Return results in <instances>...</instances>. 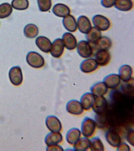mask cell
<instances>
[{"mask_svg":"<svg viewBox=\"0 0 134 151\" xmlns=\"http://www.w3.org/2000/svg\"><path fill=\"white\" fill-rule=\"evenodd\" d=\"M96 128V122L91 118L86 117L81 124V133L84 137H90L94 134Z\"/></svg>","mask_w":134,"mask_h":151,"instance_id":"cell-1","label":"cell"},{"mask_svg":"<svg viewBox=\"0 0 134 151\" xmlns=\"http://www.w3.org/2000/svg\"><path fill=\"white\" fill-rule=\"evenodd\" d=\"M27 62L32 67L40 68L44 64V58L40 54L35 52H30L27 55Z\"/></svg>","mask_w":134,"mask_h":151,"instance_id":"cell-2","label":"cell"},{"mask_svg":"<svg viewBox=\"0 0 134 151\" xmlns=\"http://www.w3.org/2000/svg\"><path fill=\"white\" fill-rule=\"evenodd\" d=\"M92 21L95 27L100 31H105L107 30L110 28V21L107 17L103 15H95L92 18Z\"/></svg>","mask_w":134,"mask_h":151,"instance_id":"cell-3","label":"cell"},{"mask_svg":"<svg viewBox=\"0 0 134 151\" xmlns=\"http://www.w3.org/2000/svg\"><path fill=\"white\" fill-rule=\"evenodd\" d=\"M77 53L80 56L85 58H89L93 54V48L87 41L82 40L77 44Z\"/></svg>","mask_w":134,"mask_h":151,"instance_id":"cell-4","label":"cell"},{"mask_svg":"<svg viewBox=\"0 0 134 151\" xmlns=\"http://www.w3.org/2000/svg\"><path fill=\"white\" fill-rule=\"evenodd\" d=\"M9 77L11 83L15 86H19L23 81L21 69L18 66L13 67L10 69Z\"/></svg>","mask_w":134,"mask_h":151,"instance_id":"cell-5","label":"cell"},{"mask_svg":"<svg viewBox=\"0 0 134 151\" xmlns=\"http://www.w3.org/2000/svg\"><path fill=\"white\" fill-rule=\"evenodd\" d=\"M64 50V45L62 39H56L52 43L50 54L55 58L60 57L63 54Z\"/></svg>","mask_w":134,"mask_h":151,"instance_id":"cell-6","label":"cell"},{"mask_svg":"<svg viewBox=\"0 0 134 151\" xmlns=\"http://www.w3.org/2000/svg\"><path fill=\"white\" fill-rule=\"evenodd\" d=\"M47 127L51 132H60L62 129V124L59 119L54 116H49L46 120Z\"/></svg>","mask_w":134,"mask_h":151,"instance_id":"cell-7","label":"cell"},{"mask_svg":"<svg viewBox=\"0 0 134 151\" xmlns=\"http://www.w3.org/2000/svg\"><path fill=\"white\" fill-rule=\"evenodd\" d=\"M107 107L106 99L103 96L96 97L93 104V111L96 114H102L105 111Z\"/></svg>","mask_w":134,"mask_h":151,"instance_id":"cell-8","label":"cell"},{"mask_svg":"<svg viewBox=\"0 0 134 151\" xmlns=\"http://www.w3.org/2000/svg\"><path fill=\"white\" fill-rule=\"evenodd\" d=\"M66 108L68 113L74 115H80L83 111L82 104L77 100H72L68 101Z\"/></svg>","mask_w":134,"mask_h":151,"instance_id":"cell-9","label":"cell"},{"mask_svg":"<svg viewBox=\"0 0 134 151\" xmlns=\"http://www.w3.org/2000/svg\"><path fill=\"white\" fill-rule=\"evenodd\" d=\"M98 66L95 59L89 58L82 61L80 65V69L83 73H89L97 69Z\"/></svg>","mask_w":134,"mask_h":151,"instance_id":"cell-10","label":"cell"},{"mask_svg":"<svg viewBox=\"0 0 134 151\" xmlns=\"http://www.w3.org/2000/svg\"><path fill=\"white\" fill-rule=\"evenodd\" d=\"M105 137L107 142L113 147H117L122 142V139L119 134L113 130H109L106 132Z\"/></svg>","mask_w":134,"mask_h":151,"instance_id":"cell-11","label":"cell"},{"mask_svg":"<svg viewBox=\"0 0 134 151\" xmlns=\"http://www.w3.org/2000/svg\"><path fill=\"white\" fill-rule=\"evenodd\" d=\"M95 60L98 65H107L110 62V55L108 50H99L95 54Z\"/></svg>","mask_w":134,"mask_h":151,"instance_id":"cell-12","label":"cell"},{"mask_svg":"<svg viewBox=\"0 0 134 151\" xmlns=\"http://www.w3.org/2000/svg\"><path fill=\"white\" fill-rule=\"evenodd\" d=\"M77 24L79 30L83 34H87L92 28L90 20L84 15H81L78 17Z\"/></svg>","mask_w":134,"mask_h":151,"instance_id":"cell-13","label":"cell"},{"mask_svg":"<svg viewBox=\"0 0 134 151\" xmlns=\"http://www.w3.org/2000/svg\"><path fill=\"white\" fill-rule=\"evenodd\" d=\"M62 41L64 47L69 50L75 49L77 45V40L75 36L70 33H64L62 37Z\"/></svg>","mask_w":134,"mask_h":151,"instance_id":"cell-14","label":"cell"},{"mask_svg":"<svg viewBox=\"0 0 134 151\" xmlns=\"http://www.w3.org/2000/svg\"><path fill=\"white\" fill-rule=\"evenodd\" d=\"M133 75V69L130 66L123 65L121 66L118 70V75L123 82L130 81Z\"/></svg>","mask_w":134,"mask_h":151,"instance_id":"cell-15","label":"cell"},{"mask_svg":"<svg viewBox=\"0 0 134 151\" xmlns=\"http://www.w3.org/2000/svg\"><path fill=\"white\" fill-rule=\"evenodd\" d=\"M63 136L59 132H52L48 133L44 141L47 146L58 145L63 140Z\"/></svg>","mask_w":134,"mask_h":151,"instance_id":"cell-16","label":"cell"},{"mask_svg":"<svg viewBox=\"0 0 134 151\" xmlns=\"http://www.w3.org/2000/svg\"><path fill=\"white\" fill-rule=\"evenodd\" d=\"M108 88L103 82H98L94 84L90 88L91 93L95 96H103L108 91Z\"/></svg>","mask_w":134,"mask_h":151,"instance_id":"cell-17","label":"cell"},{"mask_svg":"<svg viewBox=\"0 0 134 151\" xmlns=\"http://www.w3.org/2000/svg\"><path fill=\"white\" fill-rule=\"evenodd\" d=\"M103 82L108 88H116L120 85L121 79L118 74H111L104 78Z\"/></svg>","mask_w":134,"mask_h":151,"instance_id":"cell-18","label":"cell"},{"mask_svg":"<svg viewBox=\"0 0 134 151\" xmlns=\"http://www.w3.org/2000/svg\"><path fill=\"white\" fill-rule=\"evenodd\" d=\"M36 43L37 47L44 52L49 53L50 51L52 42L48 38L44 36L38 37L36 39Z\"/></svg>","mask_w":134,"mask_h":151,"instance_id":"cell-19","label":"cell"},{"mask_svg":"<svg viewBox=\"0 0 134 151\" xmlns=\"http://www.w3.org/2000/svg\"><path fill=\"white\" fill-rule=\"evenodd\" d=\"M95 97L91 93H86L81 96L80 102L83 109L88 110L92 107Z\"/></svg>","mask_w":134,"mask_h":151,"instance_id":"cell-20","label":"cell"},{"mask_svg":"<svg viewBox=\"0 0 134 151\" xmlns=\"http://www.w3.org/2000/svg\"><path fill=\"white\" fill-rule=\"evenodd\" d=\"M94 48L96 50H108L111 48L112 42L111 40L107 36L101 37L94 44Z\"/></svg>","mask_w":134,"mask_h":151,"instance_id":"cell-21","label":"cell"},{"mask_svg":"<svg viewBox=\"0 0 134 151\" xmlns=\"http://www.w3.org/2000/svg\"><path fill=\"white\" fill-rule=\"evenodd\" d=\"M52 12L56 16L64 18L70 14V10L68 6L63 4L58 3L54 6Z\"/></svg>","mask_w":134,"mask_h":151,"instance_id":"cell-22","label":"cell"},{"mask_svg":"<svg viewBox=\"0 0 134 151\" xmlns=\"http://www.w3.org/2000/svg\"><path fill=\"white\" fill-rule=\"evenodd\" d=\"M81 132L78 128L74 127L70 129L67 132L66 139L69 144L74 145L80 138Z\"/></svg>","mask_w":134,"mask_h":151,"instance_id":"cell-23","label":"cell"},{"mask_svg":"<svg viewBox=\"0 0 134 151\" xmlns=\"http://www.w3.org/2000/svg\"><path fill=\"white\" fill-rule=\"evenodd\" d=\"M63 24L64 28L68 31L73 32L77 29V22L75 18L72 15L69 14L63 18Z\"/></svg>","mask_w":134,"mask_h":151,"instance_id":"cell-24","label":"cell"},{"mask_svg":"<svg viewBox=\"0 0 134 151\" xmlns=\"http://www.w3.org/2000/svg\"><path fill=\"white\" fill-rule=\"evenodd\" d=\"M102 37V33L96 27H92L90 30L85 35L86 39L89 43L94 45Z\"/></svg>","mask_w":134,"mask_h":151,"instance_id":"cell-25","label":"cell"},{"mask_svg":"<svg viewBox=\"0 0 134 151\" xmlns=\"http://www.w3.org/2000/svg\"><path fill=\"white\" fill-rule=\"evenodd\" d=\"M90 140L87 137L80 138L74 145V150L76 151L88 150L90 146Z\"/></svg>","mask_w":134,"mask_h":151,"instance_id":"cell-26","label":"cell"},{"mask_svg":"<svg viewBox=\"0 0 134 151\" xmlns=\"http://www.w3.org/2000/svg\"><path fill=\"white\" fill-rule=\"evenodd\" d=\"M114 5L116 9L122 11H128L133 7L131 0H116Z\"/></svg>","mask_w":134,"mask_h":151,"instance_id":"cell-27","label":"cell"},{"mask_svg":"<svg viewBox=\"0 0 134 151\" xmlns=\"http://www.w3.org/2000/svg\"><path fill=\"white\" fill-rule=\"evenodd\" d=\"M24 33L26 37L29 38H34L38 34V27L33 24H29L24 27Z\"/></svg>","mask_w":134,"mask_h":151,"instance_id":"cell-28","label":"cell"},{"mask_svg":"<svg viewBox=\"0 0 134 151\" xmlns=\"http://www.w3.org/2000/svg\"><path fill=\"white\" fill-rule=\"evenodd\" d=\"M89 148L92 151H103L104 147L102 140L98 137H95L90 140Z\"/></svg>","mask_w":134,"mask_h":151,"instance_id":"cell-29","label":"cell"},{"mask_svg":"<svg viewBox=\"0 0 134 151\" xmlns=\"http://www.w3.org/2000/svg\"><path fill=\"white\" fill-rule=\"evenodd\" d=\"M12 6L10 4L4 3L0 5V19L9 17L12 13Z\"/></svg>","mask_w":134,"mask_h":151,"instance_id":"cell-30","label":"cell"},{"mask_svg":"<svg viewBox=\"0 0 134 151\" xmlns=\"http://www.w3.org/2000/svg\"><path fill=\"white\" fill-rule=\"evenodd\" d=\"M29 1L28 0H13L11 6L19 10H25L29 8Z\"/></svg>","mask_w":134,"mask_h":151,"instance_id":"cell-31","label":"cell"},{"mask_svg":"<svg viewBox=\"0 0 134 151\" xmlns=\"http://www.w3.org/2000/svg\"><path fill=\"white\" fill-rule=\"evenodd\" d=\"M39 10L42 12L49 11L52 6L51 0H37Z\"/></svg>","mask_w":134,"mask_h":151,"instance_id":"cell-32","label":"cell"},{"mask_svg":"<svg viewBox=\"0 0 134 151\" xmlns=\"http://www.w3.org/2000/svg\"><path fill=\"white\" fill-rule=\"evenodd\" d=\"M126 138L127 141L132 146H134V131L133 129H130L127 132Z\"/></svg>","mask_w":134,"mask_h":151,"instance_id":"cell-33","label":"cell"},{"mask_svg":"<svg viewBox=\"0 0 134 151\" xmlns=\"http://www.w3.org/2000/svg\"><path fill=\"white\" fill-rule=\"evenodd\" d=\"M116 0H101V3L103 7L106 8H110L115 4Z\"/></svg>","mask_w":134,"mask_h":151,"instance_id":"cell-34","label":"cell"},{"mask_svg":"<svg viewBox=\"0 0 134 151\" xmlns=\"http://www.w3.org/2000/svg\"><path fill=\"white\" fill-rule=\"evenodd\" d=\"M117 151H129L130 150V147L128 144L125 142H121L117 147Z\"/></svg>","mask_w":134,"mask_h":151,"instance_id":"cell-35","label":"cell"},{"mask_svg":"<svg viewBox=\"0 0 134 151\" xmlns=\"http://www.w3.org/2000/svg\"><path fill=\"white\" fill-rule=\"evenodd\" d=\"M47 151H63V147L58 145H51V146H48L47 147Z\"/></svg>","mask_w":134,"mask_h":151,"instance_id":"cell-36","label":"cell"}]
</instances>
